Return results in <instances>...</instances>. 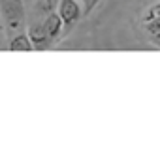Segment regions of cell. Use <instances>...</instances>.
I'll return each instance as SVG.
<instances>
[{
  "label": "cell",
  "mask_w": 160,
  "mask_h": 148,
  "mask_svg": "<svg viewBox=\"0 0 160 148\" xmlns=\"http://www.w3.org/2000/svg\"><path fill=\"white\" fill-rule=\"evenodd\" d=\"M57 12L62 19V25H64L66 32L79 21V17H81V6H79L77 0H58Z\"/></svg>",
  "instance_id": "cell-2"
},
{
  "label": "cell",
  "mask_w": 160,
  "mask_h": 148,
  "mask_svg": "<svg viewBox=\"0 0 160 148\" xmlns=\"http://www.w3.org/2000/svg\"><path fill=\"white\" fill-rule=\"evenodd\" d=\"M10 51H23V53H30V51H36L34 49V43L28 36V32H19L15 34L12 39H10Z\"/></svg>",
  "instance_id": "cell-6"
},
{
  "label": "cell",
  "mask_w": 160,
  "mask_h": 148,
  "mask_svg": "<svg viewBox=\"0 0 160 148\" xmlns=\"http://www.w3.org/2000/svg\"><path fill=\"white\" fill-rule=\"evenodd\" d=\"M58 6V0H38V4H36V12L47 15L51 12H55V8Z\"/></svg>",
  "instance_id": "cell-7"
},
{
  "label": "cell",
  "mask_w": 160,
  "mask_h": 148,
  "mask_svg": "<svg viewBox=\"0 0 160 148\" xmlns=\"http://www.w3.org/2000/svg\"><path fill=\"white\" fill-rule=\"evenodd\" d=\"M83 2H85V4H87V10H85V12H87V13H89V12H91V10H92V6H94V4H96V2H98V0H83Z\"/></svg>",
  "instance_id": "cell-8"
},
{
  "label": "cell",
  "mask_w": 160,
  "mask_h": 148,
  "mask_svg": "<svg viewBox=\"0 0 160 148\" xmlns=\"http://www.w3.org/2000/svg\"><path fill=\"white\" fill-rule=\"evenodd\" d=\"M141 25L151 36H154L160 30V0L145 8V12L141 15Z\"/></svg>",
  "instance_id": "cell-3"
},
{
  "label": "cell",
  "mask_w": 160,
  "mask_h": 148,
  "mask_svg": "<svg viewBox=\"0 0 160 148\" xmlns=\"http://www.w3.org/2000/svg\"><path fill=\"white\" fill-rule=\"evenodd\" d=\"M0 17L8 30H19L25 25L23 0H0Z\"/></svg>",
  "instance_id": "cell-1"
},
{
  "label": "cell",
  "mask_w": 160,
  "mask_h": 148,
  "mask_svg": "<svg viewBox=\"0 0 160 148\" xmlns=\"http://www.w3.org/2000/svg\"><path fill=\"white\" fill-rule=\"evenodd\" d=\"M27 32H28V36H30V39L34 43V49H38V51H43V49H47L53 43L42 23H30Z\"/></svg>",
  "instance_id": "cell-4"
},
{
  "label": "cell",
  "mask_w": 160,
  "mask_h": 148,
  "mask_svg": "<svg viewBox=\"0 0 160 148\" xmlns=\"http://www.w3.org/2000/svg\"><path fill=\"white\" fill-rule=\"evenodd\" d=\"M42 25H43V28H45L47 36L51 38V41H53L55 38H58V34H60V32H62V28H64V25H62V19H60L58 12H51V13H47V15L43 17V21H42Z\"/></svg>",
  "instance_id": "cell-5"
},
{
  "label": "cell",
  "mask_w": 160,
  "mask_h": 148,
  "mask_svg": "<svg viewBox=\"0 0 160 148\" xmlns=\"http://www.w3.org/2000/svg\"><path fill=\"white\" fill-rule=\"evenodd\" d=\"M152 38H154V41H156V43H158V45H160V30H158V32H156V34H154V36H152Z\"/></svg>",
  "instance_id": "cell-9"
}]
</instances>
